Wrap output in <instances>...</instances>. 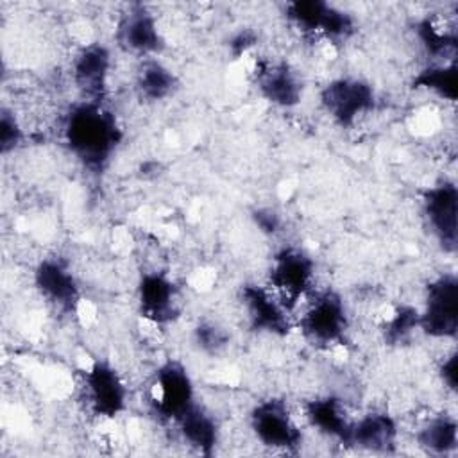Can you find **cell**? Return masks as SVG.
I'll list each match as a JSON object with an SVG mask.
<instances>
[{
    "label": "cell",
    "instance_id": "5bb4252c",
    "mask_svg": "<svg viewBox=\"0 0 458 458\" xmlns=\"http://www.w3.org/2000/svg\"><path fill=\"white\" fill-rule=\"evenodd\" d=\"M32 284L39 299L57 315H77L82 304V288L68 259L41 258L32 268Z\"/></svg>",
    "mask_w": 458,
    "mask_h": 458
},
{
    "label": "cell",
    "instance_id": "7a4b0ae2",
    "mask_svg": "<svg viewBox=\"0 0 458 458\" xmlns=\"http://www.w3.org/2000/svg\"><path fill=\"white\" fill-rule=\"evenodd\" d=\"M351 310L333 288H317L295 311V331L318 351L342 349L351 338Z\"/></svg>",
    "mask_w": 458,
    "mask_h": 458
},
{
    "label": "cell",
    "instance_id": "4316f807",
    "mask_svg": "<svg viewBox=\"0 0 458 458\" xmlns=\"http://www.w3.org/2000/svg\"><path fill=\"white\" fill-rule=\"evenodd\" d=\"M456 363H458V356L456 351L451 349L449 352H444L442 360L437 365V376L440 385L444 386V390L451 395L456 394V383H458V376H456Z\"/></svg>",
    "mask_w": 458,
    "mask_h": 458
},
{
    "label": "cell",
    "instance_id": "83f0119b",
    "mask_svg": "<svg viewBox=\"0 0 458 458\" xmlns=\"http://www.w3.org/2000/svg\"><path fill=\"white\" fill-rule=\"evenodd\" d=\"M258 43V34L252 29H240L229 38L227 48L234 59H240L242 55H247Z\"/></svg>",
    "mask_w": 458,
    "mask_h": 458
},
{
    "label": "cell",
    "instance_id": "2e32d148",
    "mask_svg": "<svg viewBox=\"0 0 458 458\" xmlns=\"http://www.w3.org/2000/svg\"><path fill=\"white\" fill-rule=\"evenodd\" d=\"M252 79L258 95L277 109H293L304 98V79L301 72L284 59H256Z\"/></svg>",
    "mask_w": 458,
    "mask_h": 458
},
{
    "label": "cell",
    "instance_id": "52a82bcc",
    "mask_svg": "<svg viewBox=\"0 0 458 458\" xmlns=\"http://www.w3.org/2000/svg\"><path fill=\"white\" fill-rule=\"evenodd\" d=\"M147 399L157 420L174 426L199 401L186 365L177 358L163 360L148 379Z\"/></svg>",
    "mask_w": 458,
    "mask_h": 458
},
{
    "label": "cell",
    "instance_id": "ffe728a7",
    "mask_svg": "<svg viewBox=\"0 0 458 458\" xmlns=\"http://www.w3.org/2000/svg\"><path fill=\"white\" fill-rule=\"evenodd\" d=\"M175 433L179 440L190 447L191 451L211 456L215 454L216 445L222 438V426L216 419V415L204 406L200 401H197L175 424Z\"/></svg>",
    "mask_w": 458,
    "mask_h": 458
},
{
    "label": "cell",
    "instance_id": "9c48e42d",
    "mask_svg": "<svg viewBox=\"0 0 458 458\" xmlns=\"http://www.w3.org/2000/svg\"><path fill=\"white\" fill-rule=\"evenodd\" d=\"M419 310V333L435 342H454L458 333V277L454 272L433 276L424 290Z\"/></svg>",
    "mask_w": 458,
    "mask_h": 458
},
{
    "label": "cell",
    "instance_id": "277c9868",
    "mask_svg": "<svg viewBox=\"0 0 458 458\" xmlns=\"http://www.w3.org/2000/svg\"><path fill=\"white\" fill-rule=\"evenodd\" d=\"M79 401L88 415L114 420L129 408V383L106 358H95L79 372Z\"/></svg>",
    "mask_w": 458,
    "mask_h": 458
},
{
    "label": "cell",
    "instance_id": "6da1fadb",
    "mask_svg": "<svg viewBox=\"0 0 458 458\" xmlns=\"http://www.w3.org/2000/svg\"><path fill=\"white\" fill-rule=\"evenodd\" d=\"M59 138L82 170L98 175L122 147L125 129L107 102L79 98L63 111Z\"/></svg>",
    "mask_w": 458,
    "mask_h": 458
},
{
    "label": "cell",
    "instance_id": "ba28073f",
    "mask_svg": "<svg viewBox=\"0 0 458 458\" xmlns=\"http://www.w3.org/2000/svg\"><path fill=\"white\" fill-rule=\"evenodd\" d=\"M318 104L340 129H352L370 116L379 104L374 84L358 75H338L318 89Z\"/></svg>",
    "mask_w": 458,
    "mask_h": 458
},
{
    "label": "cell",
    "instance_id": "9a60e30c",
    "mask_svg": "<svg viewBox=\"0 0 458 458\" xmlns=\"http://www.w3.org/2000/svg\"><path fill=\"white\" fill-rule=\"evenodd\" d=\"M113 68L114 59L109 45L102 41L81 45L70 59V81L79 98L107 102Z\"/></svg>",
    "mask_w": 458,
    "mask_h": 458
},
{
    "label": "cell",
    "instance_id": "44dd1931",
    "mask_svg": "<svg viewBox=\"0 0 458 458\" xmlns=\"http://www.w3.org/2000/svg\"><path fill=\"white\" fill-rule=\"evenodd\" d=\"M181 88L177 73L161 57L138 61L132 73V89L145 104H159L172 98Z\"/></svg>",
    "mask_w": 458,
    "mask_h": 458
},
{
    "label": "cell",
    "instance_id": "d6986e66",
    "mask_svg": "<svg viewBox=\"0 0 458 458\" xmlns=\"http://www.w3.org/2000/svg\"><path fill=\"white\" fill-rule=\"evenodd\" d=\"M413 36L426 63H456V21L447 14H426L413 23Z\"/></svg>",
    "mask_w": 458,
    "mask_h": 458
},
{
    "label": "cell",
    "instance_id": "8fae6325",
    "mask_svg": "<svg viewBox=\"0 0 458 458\" xmlns=\"http://www.w3.org/2000/svg\"><path fill=\"white\" fill-rule=\"evenodd\" d=\"M114 47L131 57L150 59L159 57L166 48L157 14L145 4H127L116 16L113 30Z\"/></svg>",
    "mask_w": 458,
    "mask_h": 458
},
{
    "label": "cell",
    "instance_id": "f1b7e54d",
    "mask_svg": "<svg viewBox=\"0 0 458 458\" xmlns=\"http://www.w3.org/2000/svg\"><path fill=\"white\" fill-rule=\"evenodd\" d=\"M252 220L254 224L258 225V229L265 234H277L281 231V225H283V220H281V215L272 209V208H258L254 213H252Z\"/></svg>",
    "mask_w": 458,
    "mask_h": 458
},
{
    "label": "cell",
    "instance_id": "4fadbf2b",
    "mask_svg": "<svg viewBox=\"0 0 458 458\" xmlns=\"http://www.w3.org/2000/svg\"><path fill=\"white\" fill-rule=\"evenodd\" d=\"M238 301L243 320L250 331L274 338H284L295 331V315L267 283L250 281L242 284Z\"/></svg>",
    "mask_w": 458,
    "mask_h": 458
},
{
    "label": "cell",
    "instance_id": "d4e9b609",
    "mask_svg": "<svg viewBox=\"0 0 458 458\" xmlns=\"http://www.w3.org/2000/svg\"><path fill=\"white\" fill-rule=\"evenodd\" d=\"M191 340L199 352L208 356H218L229 347L231 335L224 324L211 318H204L193 326Z\"/></svg>",
    "mask_w": 458,
    "mask_h": 458
},
{
    "label": "cell",
    "instance_id": "484cf974",
    "mask_svg": "<svg viewBox=\"0 0 458 458\" xmlns=\"http://www.w3.org/2000/svg\"><path fill=\"white\" fill-rule=\"evenodd\" d=\"M25 140V127L18 116V113L4 106L0 116V150L2 156H9L11 152L18 150Z\"/></svg>",
    "mask_w": 458,
    "mask_h": 458
},
{
    "label": "cell",
    "instance_id": "e0dca14e",
    "mask_svg": "<svg viewBox=\"0 0 458 458\" xmlns=\"http://www.w3.org/2000/svg\"><path fill=\"white\" fill-rule=\"evenodd\" d=\"M301 413L306 426L315 433L335 444L347 445L356 415L344 397L335 394L315 395L304 401Z\"/></svg>",
    "mask_w": 458,
    "mask_h": 458
},
{
    "label": "cell",
    "instance_id": "3957f363",
    "mask_svg": "<svg viewBox=\"0 0 458 458\" xmlns=\"http://www.w3.org/2000/svg\"><path fill=\"white\" fill-rule=\"evenodd\" d=\"M290 403L279 395L256 401L247 413V426L256 444L283 454H295L302 449L306 435Z\"/></svg>",
    "mask_w": 458,
    "mask_h": 458
},
{
    "label": "cell",
    "instance_id": "7c38bea8",
    "mask_svg": "<svg viewBox=\"0 0 458 458\" xmlns=\"http://www.w3.org/2000/svg\"><path fill=\"white\" fill-rule=\"evenodd\" d=\"M420 215L438 249L454 256L458 249V188L454 179H438L422 191Z\"/></svg>",
    "mask_w": 458,
    "mask_h": 458
},
{
    "label": "cell",
    "instance_id": "5b68a950",
    "mask_svg": "<svg viewBox=\"0 0 458 458\" xmlns=\"http://www.w3.org/2000/svg\"><path fill=\"white\" fill-rule=\"evenodd\" d=\"M283 16L301 38L327 45L345 43L358 30L351 11L324 0H293L283 5Z\"/></svg>",
    "mask_w": 458,
    "mask_h": 458
},
{
    "label": "cell",
    "instance_id": "ac0fdd59",
    "mask_svg": "<svg viewBox=\"0 0 458 458\" xmlns=\"http://www.w3.org/2000/svg\"><path fill=\"white\" fill-rule=\"evenodd\" d=\"M401 426L386 410H367L354 417L347 447L369 453H394L399 445Z\"/></svg>",
    "mask_w": 458,
    "mask_h": 458
},
{
    "label": "cell",
    "instance_id": "30bf717a",
    "mask_svg": "<svg viewBox=\"0 0 458 458\" xmlns=\"http://www.w3.org/2000/svg\"><path fill=\"white\" fill-rule=\"evenodd\" d=\"M136 306L148 326L166 329L182 315V288L163 268L143 270L136 281Z\"/></svg>",
    "mask_w": 458,
    "mask_h": 458
},
{
    "label": "cell",
    "instance_id": "603a6c76",
    "mask_svg": "<svg viewBox=\"0 0 458 458\" xmlns=\"http://www.w3.org/2000/svg\"><path fill=\"white\" fill-rule=\"evenodd\" d=\"M411 88L453 104L456 100V63H424L413 75Z\"/></svg>",
    "mask_w": 458,
    "mask_h": 458
},
{
    "label": "cell",
    "instance_id": "7402d4cb",
    "mask_svg": "<svg viewBox=\"0 0 458 458\" xmlns=\"http://www.w3.org/2000/svg\"><path fill=\"white\" fill-rule=\"evenodd\" d=\"M413 444L428 454L447 456L458 447V424L451 413H435L420 420L413 431Z\"/></svg>",
    "mask_w": 458,
    "mask_h": 458
},
{
    "label": "cell",
    "instance_id": "8992f818",
    "mask_svg": "<svg viewBox=\"0 0 458 458\" xmlns=\"http://www.w3.org/2000/svg\"><path fill=\"white\" fill-rule=\"evenodd\" d=\"M265 283L295 315L301 302L317 290V261L302 247L283 245L270 258Z\"/></svg>",
    "mask_w": 458,
    "mask_h": 458
},
{
    "label": "cell",
    "instance_id": "cb8c5ba5",
    "mask_svg": "<svg viewBox=\"0 0 458 458\" xmlns=\"http://www.w3.org/2000/svg\"><path fill=\"white\" fill-rule=\"evenodd\" d=\"M379 333L385 344L401 345L413 333H419V310L411 304H397L390 308L379 322Z\"/></svg>",
    "mask_w": 458,
    "mask_h": 458
}]
</instances>
